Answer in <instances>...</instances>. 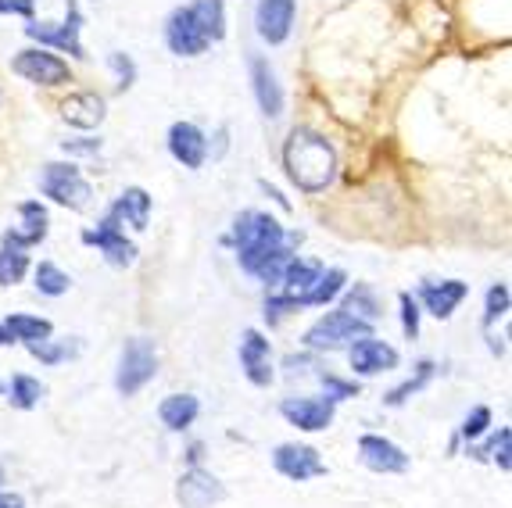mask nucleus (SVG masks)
<instances>
[{"instance_id":"nucleus-1","label":"nucleus","mask_w":512,"mask_h":508,"mask_svg":"<svg viewBox=\"0 0 512 508\" xmlns=\"http://www.w3.org/2000/svg\"><path fill=\"white\" fill-rule=\"evenodd\" d=\"M230 244L237 247L240 269L265 283H280L283 269L301 244V233H287L273 215L265 212H244L233 222Z\"/></svg>"},{"instance_id":"nucleus-2","label":"nucleus","mask_w":512,"mask_h":508,"mask_svg":"<svg viewBox=\"0 0 512 508\" xmlns=\"http://www.w3.org/2000/svg\"><path fill=\"white\" fill-rule=\"evenodd\" d=\"M283 169L298 190L319 194L337 176V151L316 129H291L287 144H283Z\"/></svg>"},{"instance_id":"nucleus-3","label":"nucleus","mask_w":512,"mask_h":508,"mask_svg":"<svg viewBox=\"0 0 512 508\" xmlns=\"http://www.w3.org/2000/svg\"><path fill=\"white\" fill-rule=\"evenodd\" d=\"M158 373V351L147 337H129L119 355V373H115V390L122 398H133Z\"/></svg>"},{"instance_id":"nucleus-4","label":"nucleus","mask_w":512,"mask_h":508,"mask_svg":"<svg viewBox=\"0 0 512 508\" xmlns=\"http://www.w3.org/2000/svg\"><path fill=\"white\" fill-rule=\"evenodd\" d=\"M40 190L51 197L54 204H61V208H72V212H83L86 204H90V197H94L90 183H86L83 172H79L72 161H69V165H65V161H51V165H43Z\"/></svg>"},{"instance_id":"nucleus-5","label":"nucleus","mask_w":512,"mask_h":508,"mask_svg":"<svg viewBox=\"0 0 512 508\" xmlns=\"http://www.w3.org/2000/svg\"><path fill=\"white\" fill-rule=\"evenodd\" d=\"M369 326L373 322L355 319L341 308V312H326L323 319L305 333V348L312 351H337L344 344H355L359 337H369Z\"/></svg>"},{"instance_id":"nucleus-6","label":"nucleus","mask_w":512,"mask_h":508,"mask_svg":"<svg viewBox=\"0 0 512 508\" xmlns=\"http://www.w3.org/2000/svg\"><path fill=\"white\" fill-rule=\"evenodd\" d=\"M11 68H15V76H22L26 83H36V86H61L72 79L69 61H61L58 54L47 51V47H26V51H18Z\"/></svg>"},{"instance_id":"nucleus-7","label":"nucleus","mask_w":512,"mask_h":508,"mask_svg":"<svg viewBox=\"0 0 512 508\" xmlns=\"http://www.w3.org/2000/svg\"><path fill=\"white\" fill-rule=\"evenodd\" d=\"M79 29H83V15H79V4L69 0L65 8V22L61 26H51V22H40V26H26L29 40H40L47 47H58V51H69L72 58H86L83 54V40H79Z\"/></svg>"},{"instance_id":"nucleus-8","label":"nucleus","mask_w":512,"mask_h":508,"mask_svg":"<svg viewBox=\"0 0 512 508\" xmlns=\"http://www.w3.org/2000/svg\"><path fill=\"white\" fill-rule=\"evenodd\" d=\"M273 466H276V473L294 483L326 476V462L319 458V451L308 448V444H280V448L273 451Z\"/></svg>"},{"instance_id":"nucleus-9","label":"nucleus","mask_w":512,"mask_h":508,"mask_svg":"<svg viewBox=\"0 0 512 508\" xmlns=\"http://www.w3.org/2000/svg\"><path fill=\"white\" fill-rule=\"evenodd\" d=\"M83 244L97 247V251L108 258V265H115V269H126V265L137 262V244H129L126 233H122L111 219H101L97 229H86Z\"/></svg>"},{"instance_id":"nucleus-10","label":"nucleus","mask_w":512,"mask_h":508,"mask_svg":"<svg viewBox=\"0 0 512 508\" xmlns=\"http://www.w3.org/2000/svg\"><path fill=\"white\" fill-rule=\"evenodd\" d=\"M165 43H169V51L180 54V58H201V54L212 47V43L201 36V29H197L190 8H176L169 15V22H165Z\"/></svg>"},{"instance_id":"nucleus-11","label":"nucleus","mask_w":512,"mask_h":508,"mask_svg":"<svg viewBox=\"0 0 512 508\" xmlns=\"http://www.w3.org/2000/svg\"><path fill=\"white\" fill-rule=\"evenodd\" d=\"M222 498H226V487L201 466L183 473L180 483H176V501H180V508H212V505H219Z\"/></svg>"},{"instance_id":"nucleus-12","label":"nucleus","mask_w":512,"mask_h":508,"mask_svg":"<svg viewBox=\"0 0 512 508\" xmlns=\"http://www.w3.org/2000/svg\"><path fill=\"white\" fill-rule=\"evenodd\" d=\"M359 458H362V466L366 469L384 473V476L405 473V469H409V455H405L394 441L380 437V433H366V437H359Z\"/></svg>"},{"instance_id":"nucleus-13","label":"nucleus","mask_w":512,"mask_h":508,"mask_svg":"<svg viewBox=\"0 0 512 508\" xmlns=\"http://www.w3.org/2000/svg\"><path fill=\"white\" fill-rule=\"evenodd\" d=\"M240 369L255 387L273 383V348L258 330H244V337H240Z\"/></svg>"},{"instance_id":"nucleus-14","label":"nucleus","mask_w":512,"mask_h":508,"mask_svg":"<svg viewBox=\"0 0 512 508\" xmlns=\"http://www.w3.org/2000/svg\"><path fill=\"white\" fill-rule=\"evenodd\" d=\"M255 29L269 47H280L294 29V0H258Z\"/></svg>"},{"instance_id":"nucleus-15","label":"nucleus","mask_w":512,"mask_h":508,"mask_svg":"<svg viewBox=\"0 0 512 508\" xmlns=\"http://www.w3.org/2000/svg\"><path fill=\"white\" fill-rule=\"evenodd\" d=\"M280 415L291 426L305 433H319L333 423V401L330 398H287L280 405Z\"/></svg>"},{"instance_id":"nucleus-16","label":"nucleus","mask_w":512,"mask_h":508,"mask_svg":"<svg viewBox=\"0 0 512 508\" xmlns=\"http://www.w3.org/2000/svg\"><path fill=\"white\" fill-rule=\"evenodd\" d=\"M248 68H251V90H255V101H258V108H262V115L265 119H280L283 90H280V83H276L273 65L265 58H258V54H251Z\"/></svg>"},{"instance_id":"nucleus-17","label":"nucleus","mask_w":512,"mask_h":508,"mask_svg":"<svg viewBox=\"0 0 512 508\" xmlns=\"http://www.w3.org/2000/svg\"><path fill=\"white\" fill-rule=\"evenodd\" d=\"M398 365V351L387 344V340H376V337H359L351 344V369L359 376H376V373H387Z\"/></svg>"},{"instance_id":"nucleus-18","label":"nucleus","mask_w":512,"mask_h":508,"mask_svg":"<svg viewBox=\"0 0 512 508\" xmlns=\"http://www.w3.org/2000/svg\"><path fill=\"white\" fill-rule=\"evenodd\" d=\"M169 154L180 161L183 169H201L208 158V140L194 122H176L169 129Z\"/></svg>"},{"instance_id":"nucleus-19","label":"nucleus","mask_w":512,"mask_h":508,"mask_svg":"<svg viewBox=\"0 0 512 508\" xmlns=\"http://www.w3.org/2000/svg\"><path fill=\"white\" fill-rule=\"evenodd\" d=\"M18 226H11L4 233V247H15V251H26V247L40 244L47 237V212H43L40 201H26L18 204Z\"/></svg>"},{"instance_id":"nucleus-20","label":"nucleus","mask_w":512,"mask_h":508,"mask_svg":"<svg viewBox=\"0 0 512 508\" xmlns=\"http://www.w3.org/2000/svg\"><path fill=\"white\" fill-rule=\"evenodd\" d=\"M466 294H470V283H462V280L423 283V287H419V301L427 305V312L434 315V319H452V312L466 301Z\"/></svg>"},{"instance_id":"nucleus-21","label":"nucleus","mask_w":512,"mask_h":508,"mask_svg":"<svg viewBox=\"0 0 512 508\" xmlns=\"http://www.w3.org/2000/svg\"><path fill=\"white\" fill-rule=\"evenodd\" d=\"M147 215H151V197L144 187H129L122 190V197L111 204V212L104 219H111L115 226H133V229H147Z\"/></svg>"},{"instance_id":"nucleus-22","label":"nucleus","mask_w":512,"mask_h":508,"mask_svg":"<svg viewBox=\"0 0 512 508\" xmlns=\"http://www.w3.org/2000/svg\"><path fill=\"white\" fill-rule=\"evenodd\" d=\"M323 269H326L323 262H312V258H298V254H294L291 262H287V269H283V276H280L283 294H287L294 305H298L301 297L316 287V280L323 276Z\"/></svg>"},{"instance_id":"nucleus-23","label":"nucleus","mask_w":512,"mask_h":508,"mask_svg":"<svg viewBox=\"0 0 512 508\" xmlns=\"http://www.w3.org/2000/svg\"><path fill=\"white\" fill-rule=\"evenodd\" d=\"M61 119L76 129H97L104 122V97L101 94H72L69 101L61 104Z\"/></svg>"},{"instance_id":"nucleus-24","label":"nucleus","mask_w":512,"mask_h":508,"mask_svg":"<svg viewBox=\"0 0 512 508\" xmlns=\"http://www.w3.org/2000/svg\"><path fill=\"white\" fill-rule=\"evenodd\" d=\"M197 412H201V401L194 398V394H172V398H165L162 405H158V415H162V423L169 426V430H187L190 423L197 419Z\"/></svg>"},{"instance_id":"nucleus-25","label":"nucleus","mask_w":512,"mask_h":508,"mask_svg":"<svg viewBox=\"0 0 512 508\" xmlns=\"http://www.w3.org/2000/svg\"><path fill=\"white\" fill-rule=\"evenodd\" d=\"M190 15H194L197 29H201V36H205L208 43L226 36V8H222V0H194V4H190Z\"/></svg>"},{"instance_id":"nucleus-26","label":"nucleus","mask_w":512,"mask_h":508,"mask_svg":"<svg viewBox=\"0 0 512 508\" xmlns=\"http://www.w3.org/2000/svg\"><path fill=\"white\" fill-rule=\"evenodd\" d=\"M344 283H348V276H344V269H323V276L316 280V287L308 290L305 297L298 301V308H323V305H330L333 297L341 294L344 290Z\"/></svg>"},{"instance_id":"nucleus-27","label":"nucleus","mask_w":512,"mask_h":508,"mask_svg":"<svg viewBox=\"0 0 512 508\" xmlns=\"http://www.w3.org/2000/svg\"><path fill=\"white\" fill-rule=\"evenodd\" d=\"M4 330H8L11 340H22V344H29V340H43L51 337V322L40 319V315H8L4 319Z\"/></svg>"},{"instance_id":"nucleus-28","label":"nucleus","mask_w":512,"mask_h":508,"mask_svg":"<svg viewBox=\"0 0 512 508\" xmlns=\"http://www.w3.org/2000/svg\"><path fill=\"white\" fill-rule=\"evenodd\" d=\"M344 312L355 315V319H380V301H376V294L366 287V283H355V290L348 294V301H344Z\"/></svg>"},{"instance_id":"nucleus-29","label":"nucleus","mask_w":512,"mask_h":508,"mask_svg":"<svg viewBox=\"0 0 512 508\" xmlns=\"http://www.w3.org/2000/svg\"><path fill=\"white\" fill-rule=\"evenodd\" d=\"M33 276H36V290H40V294H47V297H61L65 290L72 287L69 272H61L54 262H40Z\"/></svg>"},{"instance_id":"nucleus-30","label":"nucleus","mask_w":512,"mask_h":508,"mask_svg":"<svg viewBox=\"0 0 512 508\" xmlns=\"http://www.w3.org/2000/svg\"><path fill=\"white\" fill-rule=\"evenodd\" d=\"M29 272L26 251H15V247H0V287H15L22 283V276Z\"/></svg>"},{"instance_id":"nucleus-31","label":"nucleus","mask_w":512,"mask_h":508,"mask_svg":"<svg viewBox=\"0 0 512 508\" xmlns=\"http://www.w3.org/2000/svg\"><path fill=\"white\" fill-rule=\"evenodd\" d=\"M430 376H434V362H419L416 365V376H409V380H405L402 387H394L391 394H387V405H391V408L405 405V401H409L412 394H419V390L427 387Z\"/></svg>"},{"instance_id":"nucleus-32","label":"nucleus","mask_w":512,"mask_h":508,"mask_svg":"<svg viewBox=\"0 0 512 508\" xmlns=\"http://www.w3.org/2000/svg\"><path fill=\"white\" fill-rule=\"evenodd\" d=\"M43 398V383L33 380V376H15L11 380V405L22 408V412H29V408H36Z\"/></svg>"},{"instance_id":"nucleus-33","label":"nucleus","mask_w":512,"mask_h":508,"mask_svg":"<svg viewBox=\"0 0 512 508\" xmlns=\"http://www.w3.org/2000/svg\"><path fill=\"white\" fill-rule=\"evenodd\" d=\"M487 455H491V462H498V469L502 473H509L512 469V430L509 426H502V430L491 437V444H487Z\"/></svg>"},{"instance_id":"nucleus-34","label":"nucleus","mask_w":512,"mask_h":508,"mask_svg":"<svg viewBox=\"0 0 512 508\" xmlns=\"http://www.w3.org/2000/svg\"><path fill=\"white\" fill-rule=\"evenodd\" d=\"M26 348H29V355L40 358V362H47V365H58V362H65L69 355H76V348H58V344H51V337L29 340Z\"/></svg>"},{"instance_id":"nucleus-35","label":"nucleus","mask_w":512,"mask_h":508,"mask_svg":"<svg viewBox=\"0 0 512 508\" xmlns=\"http://www.w3.org/2000/svg\"><path fill=\"white\" fill-rule=\"evenodd\" d=\"M505 315H509V287H505V283H495V287L487 290V315H484V322L491 326V322L505 319Z\"/></svg>"},{"instance_id":"nucleus-36","label":"nucleus","mask_w":512,"mask_h":508,"mask_svg":"<svg viewBox=\"0 0 512 508\" xmlns=\"http://www.w3.org/2000/svg\"><path fill=\"white\" fill-rule=\"evenodd\" d=\"M487 426H491V408L477 405L470 415H466V419H462V430L459 433L466 437V441H477V437H484V433H487Z\"/></svg>"},{"instance_id":"nucleus-37","label":"nucleus","mask_w":512,"mask_h":508,"mask_svg":"<svg viewBox=\"0 0 512 508\" xmlns=\"http://www.w3.org/2000/svg\"><path fill=\"white\" fill-rule=\"evenodd\" d=\"M108 65H111V72L119 76V90H129V86L137 83V65H133V58H129V54L111 51L108 54Z\"/></svg>"},{"instance_id":"nucleus-38","label":"nucleus","mask_w":512,"mask_h":508,"mask_svg":"<svg viewBox=\"0 0 512 508\" xmlns=\"http://www.w3.org/2000/svg\"><path fill=\"white\" fill-rule=\"evenodd\" d=\"M398 301H402V330H405V337L416 340L419 337V305L412 301V294H402Z\"/></svg>"},{"instance_id":"nucleus-39","label":"nucleus","mask_w":512,"mask_h":508,"mask_svg":"<svg viewBox=\"0 0 512 508\" xmlns=\"http://www.w3.org/2000/svg\"><path fill=\"white\" fill-rule=\"evenodd\" d=\"M323 387H326V398L330 401H344V398H355V394H359V383H344L330 373L323 376Z\"/></svg>"},{"instance_id":"nucleus-40","label":"nucleus","mask_w":512,"mask_h":508,"mask_svg":"<svg viewBox=\"0 0 512 508\" xmlns=\"http://www.w3.org/2000/svg\"><path fill=\"white\" fill-rule=\"evenodd\" d=\"M0 15H22V18H33V0H0Z\"/></svg>"},{"instance_id":"nucleus-41","label":"nucleus","mask_w":512,"mask_h":508,"mask_svg":"<svg viewBox=\"0 0 512 508\" xmlns=\"http://www.w3.org/2000/svg\"><path fill=\"white\" fill-rule=\"evenodd\" d=\"M61 151L65 154H97L101 151V140H65Z\"/></svg>"},{"instance_id":"nucleus-42","label":"nucleus","mask_w":512,"mask_h":508,"mask_svg":"<svg viewBox=\"0 0 512 508\" xmlns=\"http://www.w3.org/2000/svg\"><path fill=\"white\" fill-rule=\"evenodd\" d=\"M0 508H26V501L18 498V494H8V491H0Z\"/></svg>"},{"instance_id":"nucleus-43","label":"nucleus","mask_w":512,"mask_h":508,"mask_svg":"<svg viewBox=\"0 0 512 508\" xmlns=\"http://www.w3.org/2000/svg\"><path fill=\"white\" fill-rule=\"evenodd\" d=\"M4 344H11V337H8V330H4V322H0V348H4Z\"/></svg>"},{"instance_id":"nucleus-44","label":"nucleus","mask_w":512,"mask_h":508,"mask_svg":"<svg viewBox=\"0 0 512 508\" xmlns=\"http://www.w3.org/2000/svg\"><path fill=\"white\" fill-rule=\"evenodd\" d=\"M0 491H4V469H0Z\"/></svg>"}]
</instances>
